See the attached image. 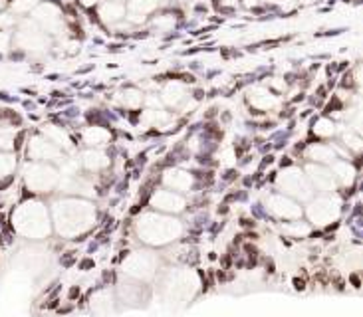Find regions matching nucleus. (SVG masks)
Segmentation results:
<instances>
[]
</instances>
